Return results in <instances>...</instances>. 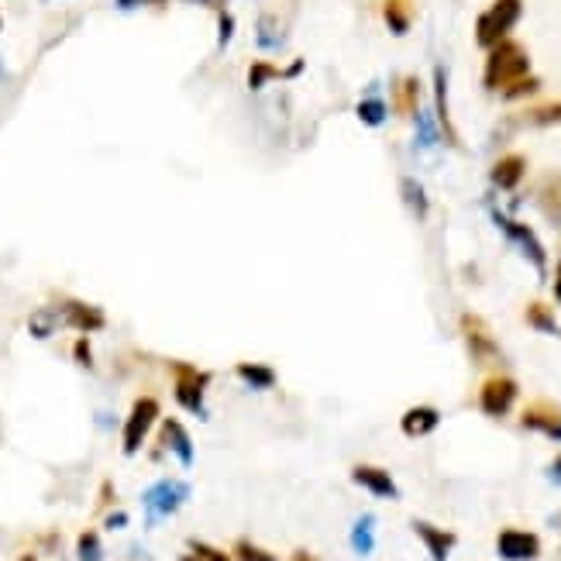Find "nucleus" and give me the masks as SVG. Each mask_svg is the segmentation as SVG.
Masks as SVG:
<instances>
[{"label":"nucleus","instance_id":"f257e3e1","mask_svg":"<svg viewBox=\"0 0 561 561\" xmlns=\"http://www.w3.org/2000/svg\"><path fill=\"white\" fill-rule=\"evenodd\" d=\"M530 77V56H527V49H523L520 41L513 39H503L496 41L493 49H489V59H485V90H510L513 83H520V79Z\"/></svg>","mask_w":561,"mask_h":561},{"label":"nucleus","instance_id":"f03ea898","mask_svg":"<svg viewBox=\"0 0 561 561\" xmlns=\"http://www.w3.org/2000/svg\"><path fill=\"white\" fill-rule=\"evenodd\" d=\"M523 18V0H493L475 21V41L483 49H493L496 41L510 39V32Z\"/></svg>","mask_w":561,"mask_h":561},{"label":"nucleus","instance_id":"7ed1b4c3","mask_svg":"<svg viewBox=\"0 0 561 561\" xmlns=\"http://www.w3.org/2000/svg\"><path fill=\"white\" fill-rule=\"evenodd\" d=\"M169 368H173L176 403L196 413V417H204V393L211 386V372L190 366V362H169Z\"/></svg>","mask_w":561,"mask_h":561},{"label":"nucleus","instance_id":"20e7f679","mask_svg":"<svg viewBox=\"0 0 561 561\" xmlns=\"http://www.w3.org/2000/svg\"><path fill=\"white\" fill-rule=\"evenodd\" d=\"M158 400L155 396H138L131 410H128V421H124V434H121V448H124V455H135L138 448L145 445V438H149V430L155 427L158 421Z\"/></svg>","mask_w":561,"mask_h":561},{"label":"nucleus","instance_id":"39448f33","mask_svg":"<svg viewBox=\"0 0 561 561\" xmlns=\"http://www.w3.org/2000/svg\"><path fill=\"white\" fill-rule=\"evenodd\" d=\"M517 396H520L517 379H510V376H489L483 386H479V407L489 417H506L513 410V403H517Z\"/></svg>","mask_w":561,"mask_h":561},{"label":"nucleus","instance_id":"423d86ee","mask_svg":"<svg viewBox=\"0 0 561 561\" xmlns=\"http://www.w3.org/2000/svg\"><path fill=\"white\" fill-rule=\"evenodd\" d=\"M462 338L475 362H496L500 358V341L493 338V330L479 313H462Z\"/></svg>","mask_w":561,"mask_h":561},{"label":"nucleus","instance_id":"0eeeda50","mask_svg":"<svg viewBox=\"0 0 561 561\" xmlns=\"http://www.w3.org/2000/svg\"><path fill=\"white\" fill-rule=\"evenodd\" d=\"M496 551L503 561H534L541 555V538L520 527H506L496 538Z\"/></svg>","mask_w":561,"mask_h":561},{"label":"nucleus","instance_id":"6e6552de","mask_svg":"<svg viewBox=\"0 0 561 561\" xmlns=\"http://www.w3.org/2000/svg\"><path fill=\"white\" fill-rule=\"evenodd\" d=\"M59 321L69 324L73 330H83V334H94V330L107 328L104 310L94 307V303H86V300H73V296H66V300L59 303Z\"/></svg>","mask_w":561,"mask_h":561},{"label":"nucleus","instance_id":"1a4fd4ad","mask_svg":"<svg viewBox=\"0 0 561 561\" xmlns=\"http://www.w3.org/2000/svg\"><path fill=\"white\" fill-rule=\"evenodd\" d=\"M186 485L176 483V479H162V483H155L149 493H145V510H149V517H169L176 513L179 506L186 503Z\"/></svg>","mask_w":561,"mask_h":561},{"label":"nucleus","instance_id":"9d476101","mask_svg":"<svg viewBox=\"0 0 561 561\" xmlns=\"http://www.w3.org/2000/svg\"><path fill=\"white\" fill-rule=\"evenodd\" d=\"M520 427L538 430V434H544V438L561 441V407L558 403H551V400H534V403L520 413Z\"/></svg>","mask_w":561,"mask_h":561},{"label":"nucleus","instance_id":"9b49d317","mask_svg":"<svg viewBox=\"0 0 561 561\" xmlns=\"http://www.w3.org/2000/svg\"><path fill=\"white\" fill-rule=\"evenodd\" d=\"M176 451V458L183 465H190L194 462V441H190V434H186V427L179 424V421H162V430H158V448L152 451V458L155 455H162V451Z\"/></svg>","mask_w":561,"mask_h":561},{"label":"nucleus","instance_id":"f8f14e48","mask_svg":"<svg viewBox=\"0 0 561 561\" xmlns=\"http://www.w3.org/2000/svg\"><path fill=\"white\" fill-rule=\"evenodd\" d=\"M351 479L362 485V489H368L372 496H383V500H396L400 496L393 475H389L386 468H379V465H355L351 468Z\"/></svg>","mask_w":561,"mask_h":561},{"label":"nucleus","instance_id":"ddd939ff","mask_svg":"<svg viewBox=\"0 0 561 561\" xmlns=\"http://www.w3.org/2000/svg\"><path fill=\"white\" fill-rule=\"evenodd\" d=\"M413 530H417V538L424 541V547L430 551L434 561H448V555H451L455 544H458V538H455L451 530H441V527H434V523H427V520H413Z\"/></svg>","mask_w":561,"mask_h":561},{"label":"nucleus","instance_id":"4468645a","mask_svg":"<svg viewBox=\"0 0 561 561\" xmlns=\"http://www.w3.org/2000/svg\"><path fill=\"white\" fill-rule=\"evenodd\" d=\"M493 186L496 190H517L523 183V176H527V158L517 152L503 155V158H496V166H493Z\"/></svg>","mask_w":561,"mask_h":561},{"label":"nucleus","instance_id":"2eb2a0df","mask_svg":"<svg viewBox=\"0 0 561 561\" xmlns=\"http://www.w3.org/2000/svg\"><path fill=\"white\" fill-rule=\"evenodd\" d=\"M438 424H441V413L434 407H410L407 413L400 417V430H403L407 438H424V434H430Z\"/></svg>","mask_w":561,"mask_h":561},{"label":"nucleus","instance_id":"dca6fc26","mask_svg":"<svg viewBox=\"0 0 561 561\" xmlns=\"http://www.w3.org/2000/svg\"><path fill=\"white\" fill-rule=\"evenodd\" d=\"M417 107H421V79L417 77L396 79V86H393V111L400 117H413Z\"/></svg>","mask_w":561,"mask_h":561},{"label":"nucleus","instance_id":"f3484780","mask_svg":"<svg viewBox=\"0 0 561 561\" xmlns=\"http://www.w3.org/2000/svg\"><path fill=\"white\" fill-rule=\"evenodd\" d=\"M383 21L393 35H407L413 24V0H383Z\"/></svg>","mask_w":561,"mask_h":561},{"label":"nucleus","instance_id":"a211bd4d","mask_svg":"<svg viewBox=\"0 0 561 561\" xmlns=\"http://www.w3.org/2000/svg\"><path fill=\"white\" fill-rule=\"evenodd\" d=\"M434 100H438V121H441V131L451 145H458V135H455V124H451V114H448V69L438 66L434 69Z\"/></svg>","mask_w":561,"mask_h":561},{"label":"nucleus","instance_id":"6ab92c4d","mask_svg":"<svg viewBox=\"0 0 561 561\" xmlns=\"http://www.w3.org/2000/svg\"><path fill=\"white\" fill-rule=\"evenodd\" d=\"M500 224H503L506 234H510V238L520 245L523 252L530 255V262H534L538 269H544V249H541V241L534 238V231H530L527 224H517V221H500Z\"/></svg>","mask_w":561,"mask_h":561},{"label":"nucleus","instance_id":"aec40b11","mask_svg":"<svg viewBox=\"0 0 561 561\" xmlns=\"http://www.w3.org/2000/svg\"><path fill=\"white\" fill-rule=\"evenodd\" d=\"M234 372H238V379H245L252 389H272L276 386V368L262 366V362H238Z\"/></svg>","mask_w":561,"mask_h":561},{"label":"nucleus","instance_id":"412c9836","mask_svg":"<svg viewBox=\"0 0 561 561\" xmlns=\"http://www.w3.org/2000/svg\"><path fill=\"white\" fill-rule=\"evenodd\" d=\"M272 79H283V69H279L276 62H269V59H255L252 66H249V90H252V94H258L262 86H269Z\"/></svg>","mask_w":561,"mask_h":561},{"label":"nucleus","instance_id":"4be33fe9","mask_svg":"<svg viewBox=\"0 0 561 561\" xmlns=\"http://www.w3.org/2000/svg\"><path fill=\"white\" fill-rule=\"evenodd\" d=\"M527 324H530L534 330H544V334H561L558 321H555V313H551V307H547V303H541V300H534V303L527 307Z\"/></svg>","mask_w":561,"mask_h":561},{"label":"nucleus","instance_id":"5701e85b","mask_svg":"<svg viewBox=\"0 0 561 561\" xmlns=\"http://www.w3.org/2000/svg\"><path fill=\"white\" fill-rule=\"evenodd\" d=\"M527 121L538 124V128H558L561 124V100H547V104H538L527 111Z\"/></svg>","mask_w":561,"mask_h":561},{"label":"nucleus","instance_id":"b1692460","mask_svg":"<svg viewBox=\"0 0 561 561\" xmlns=\"http://www.w3.org/2000/svg\"><path fill=\"white\" fill-rule=\"evenodd\" d=\"M538 200H541V207L547 211V217L561 221V176H547V179H544Z\"/></svg>","mask_w":561,"mask_h":561},{"label":"nucleus","instance_id":"393cba45","mask_svg":"<svg viewBox=\"0 0 561 561\" xmlns=\"http://www.w3.org/2000/svg\"><path fill=\"white\" fill-rule=\"evenodd\" d=\"M234 561H276V555L252 544L249 538H241V541H234Z\"/></svg>","mask_w":561,"mask_h":561},{"label":"nucleus","instance_id":"a878e982","mask_svg":"<svg viewBox=\"0 0 561 561\" xmlns=\"http://www.w3.org/2000/svg\"><path fill=\"white\" fill-rule=\"evenodd\" d=\"M358 117H362V124H368V128H379L386 121V104L383 100H362L358 104Z\"/></svg>","mask_w":561,"mask_h":561},{"label":"nucleus","instance_id":"bb28decb","mask_svg":"<svg viewBox=\"0 0 561 561\" xmlns=\"http://www.w3.org/2000/svg\"><path fill=\"white\" fill-rule=\"evenodd\" d=\"M77 551H79V561H100V558H104V551H100L97 530H83V534H79Z\"/></svg>","mask_w":561,"mask_h":561},{"label":"nucleus","instance_id":"cd10ccee","mask_svg":"<svg viewBox=\"0 0 561 561\" xmlns=\"http://www.w3.org/2000/svg\"><path fill=\"white\" fill-rule=\"evenodd\" d=\"M179 561H231L224 551H217V547H211V544L204 541H190V555H183Z\"/></svg>","mask_w":561,"mask_h":561},{"label":"nucleus","instance_id":"c85d7f7f","mask_svg":"<svg viewBox=\"0 0 561 561\" xmlns=\"http://www.w3.org/2000/svg\"><path fill=\"white\" fill-rule=\"evenodd\" d=\"M234 35V18H231V11L224 7V0H217V45L224 49L228 41H231Z\"/></svg>","mask_w":561,"mask_h":561},{"label":"nucleus","instance_id":"c756f323","mask_svg":"<svg viewBox=\"0 0 561 561\" xmlns=\"http://www.w3.org/2000/svg\"><path fill=\"white\" fill-rule=\"evenodd\" d=\"M59 324V310H39L35 317H32V334L35 338H49Z\"/></svg>","mask_w":561,"mask_h":561},{"label":"nucleus","instance_id":"7c9ffc66","mask_svg":"<svg viewBox=\"0 0 561 561\" xmlns=\"http://www.w3.org/2000/svg\"><path fill=\"white\" fill-rule=\"evenodd\" d=\"M403 196H407V204L413 207V213H417V217H424L427 213V196H424V190H421V183H417V179H403Z\"/></svg>","mask_w":561,"mask_h":561},{"label":"nucleus","instance_id":"2f4dec72","mask_svg":"<svg viewBox=\"0 0 561 561\" xmlns=\"http://www.w3.org/2000/svg\"><path fill=\"white\" fill-rule=\"evenodd\" d=\"M351 541L358 547V555H368L372 551V517L355 523V530H351Z\"/></svg>","mask_w":561,"mask_h":561},{"label":"nucleus","instance_id":"473e14b6","mask_svg":"<svg viewBox=\"0 0 561 561\" xmlns=\"http://www.w3.org/2000/svg\"><path fill=\"white\" fill-rule=\"evenodd\" d=\"M541 90V83L534 77H527V79H520V83H513L510 90H503V97L506 100H520V97H530V94H538Z\"/></svg>","mask_w":561,"mask_h":561},{"label":"nucleus","instance_id":"72a5a7b5","mask_svg":"<svg viewBox=\"0 0 561 561\" xmlns=\"http://www.w3.org/2000/svg\"><path fill=\"white\" fill-rule=\"evenodd\" d=\"M73 355H77V362L83 368H94V351H90V341H86V338H79L77 345H73Z\"/></svg>","mask_w":561,"mask_h":561},{"label":"nucleus","instance_id":"f704fd0d","mask_svg":"<svg viewBox=\"0 0 561 561\" xmlns=\"http://www.w3.org/2000/svg\"><path fill=\"white\" fill-rule=\"evenodd\" d=\"M145 4H149V0H117L121 11H135V7H145Z\"/></svg>","mask_w":561,"mask_h":561},{"label":"nucleus","instance_id":"c9c22d12","mask_svg":"<svg viewBox=\"0 0 561 561\" xmlns=\"http://www.w3.org/2000/svg\"><path fill=\"white\" fill-rule=\"evenodd\" d=\"M290 561H321L317 558V555H310V551H303V547H300V551H293V558Z\"/></svg>","mask_w":561,"mask_h":561},{"label":"nucleus","instance_id":"e433bc0d","mask_svg":"<svg viewBox=\"0 0 561 561\" xmlns=\"http://www.w3.org/2000/svg\"><path fill=\"white\" fill-rule=\"evenodd\" d=\"M555 300L561 303V258H558V269H555Z\"/></svg>","mask_w":561,"mask_h":561},{"label":"nucleus","instance_id":"4c0bfd02","mask_svg":"<svg viewBox=\"0 0 561 561\" xmlns=\"http://www.w3.org/2000/svg\"><path fill=\"white\" fill-rule=\"evenodd\" d=\"M124 523H128V517H124V513H114V517H111V520H107V527H124Z\"/></svg>","mask_w":561,"mask_h":561},{"label":"nucleus","instance_id":"58836bf2","mask_svg":"<svg viewBox=\"0 0 561 561\" xmlns=\"http://www.w3.org/2000/svg\"><path fill=\"white\" fill-rule=\"evenodd\" d=\"M551 479H558L561 483V455L555 458V465H551Z\"/></svg>","mask_w":561,"mask_h":561},{"label":"nucleus","instance_id":"ea45409f","mask_svg":"<svg viewBox=\"0 0 561 561\" xmlns=\"http://www.w3.org/2000/svg\"><path fill=\"white\" fill-rule=\"evenodd\" d=\"M186 4H200V7H217V0H186Z\"/></svg>","mask_w":561,"mask_h":561},{"label":"nucleus","instance_id":"a19ab883","mask_svg":"<svg viewBox=\"0 0 561 561\" xmlns=\"http://www.w3.org/2000/svg\"><path fill=\"white\" fill-rule=\"evenodd\" d=\"M0 32H4V14H0Z\"/></svg>","mask_w":561,"mask_h":561},{"label":"nucleus","instance_id":"79ce46f5","mask_svg":"<svg viewBox=\"0 0 561 561\" xmlns=\"http://www.w3.org/2000/svg\"><path fill=\"white\" fill-rule=\"evenodd\" d=\"M21 561H35V558H21Z\"/></svg>","mask_w":561,"mask_h":561}]
</instances>
